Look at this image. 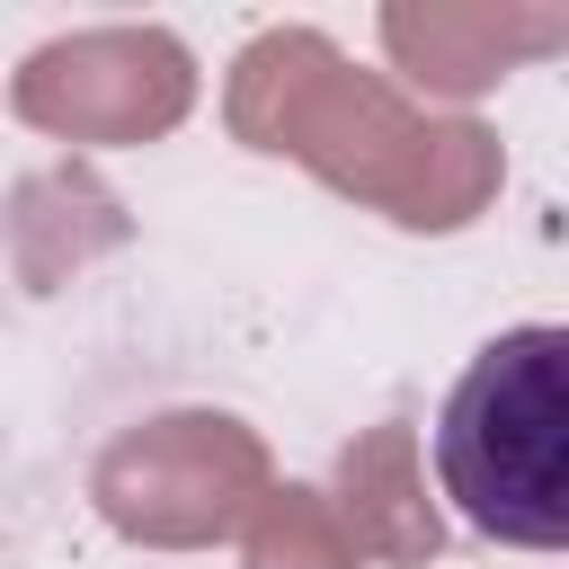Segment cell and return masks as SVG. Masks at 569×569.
Returning a JSON list of instances; mask_svg holds the SVG:
<instances>
[{
	"label": "cell",
	"instance_id": "6da1fadb",
	"mask_svg": "<svg viewBox=\"0 0 569 569\" xmlns=\"http://www.w3.org/2000/svg\"><path fill=\"white\" fill-rule=\"evenodd\" d=\"M453 516L507 551H569V320L498 329L436 409Z\"/></svg>",
	"mask_w": 569,
	"mask_h": 569
}]
</instances>
